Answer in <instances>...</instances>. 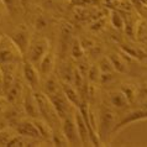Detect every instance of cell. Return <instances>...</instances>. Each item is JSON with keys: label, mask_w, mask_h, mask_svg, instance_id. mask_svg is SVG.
Segmentation results:
<instances>
[{"label": "cell", "mask_w": 147, "mask_h": 147, "mask_svg": "<svg viewBox=\"0 0 147 147\" xmlns=\"http://www.w3.org/2000/svg\"><path fill=\"white\" fill-rule=\"evenodd\" d=\"M16 76H18V74H16ZM24 89H25V87H24L22 79L19 78V77H15L14 83L11 84V87L7 89L6 93H5L7 103H15V101H18L19 98L22 96Z\"/></svg>", "instance_id": "cell-11"}, {"label": "cell", "mask_w": 147, "mask_h": 147, "mask_svg": "<svg viewBox=\"0 0 147 147\" xmlns=\"http://www.w3.org/2000/svg\"><path fill=\"white\" fill-rule=\"evenodd\" d=\"M4 3H5V5L9 7L10 10L14 7V0H4Z\"/></svg>", "instance_id": "cell-26"}, {"label": "cell", "mask_w": 147, "mask_h": 147, "mask_svg": "<svg viewBox=\"0 0 147 147\" xmlns=\"http://www.w3.org/2000/svg\"><path fill=\"white\" fill-rule=\"evenodd\" d=\"M88 78L90 82H96L98 79L100 78V69L98 66H92V67H89L88 69Z\"/></svg>", "instance_id": "cell-23"}, {"label": "cell", "mask_w": 147, "mask_h": 147, "mask_svg": "<svg viewBox=\"0 0 147 147\" xmlns=\"http://www.w3.org/2000/svg\"><path fill=\"white\" fill-rule=\"evenodd\" d=\"M4 127H5V125H4V124H3V122H0V130H3Z\"/></svg>", "instance_id": "cell-30"}, {"label": "cell", "mask_w": 147, "mask_h": 147, "mask_svg": "<svg viewBox=\"0 0 147 147\" xmlns=\"http://www.w3.org/2000/svg\"><path fill=\"white\" fill-rule=\"evenodd\" d=\"M120 90L122 94L126 96V99L129 100L130 104L136 103V98H137V87L132 84H122L120 87Z\"/></svg>", "instance_id": "cell-18"}, {"label": "cell", "mask_w": 147, "mask_h": 147, "mask_svg": "<svg viewBox=\"0 0 147 147\" xmlns=\"http://www.w3.org/2000/svg\"><path fill=\"white\" fill-rule=\"evenodd\" d=\"M21 5H22L24 7H26V5H27V0H21Z\"/></svg>", "instance_id": "cell-29"}, {"label": "cell", "mask_w": 147, "mask_h": 147, "mask_svg": "<svg viewBox=\"0 0 147 147\" xmlns=\"http://www.w3.org/2000/svg\"><path fill=\"white\" fill-rule=\"evenodd\" d=\"M110 61H111L114 69L119 73H126L127 72V66H126V62L124 59L119 57L117 55H111L110 56Z\"/></svg>", "instance_id": "cell-19"}, {"label": "cell", "mask_w": 147, "mask_h": 147, "mask_svg": "<svg viewBox=\"0 0 147 147\" xmlns=\"http://www.w3.org/2000/svg\"><path fill=\"white\" fill-rule=\"evenodd\" d=\"M14 136L15 135H13V132H9L7 130H5V127H4L3 130H0V145L6 146L7 142H9Z\"/></svg>", "instance_id": "cell-24"}, {"label": "cell", "mask_w": 147, "mask_h": 147, "mask_svg": "<svg viewBox=\"0 0 147 147\" xmlns=\"http://www.w3.org/2000/svg\"><path fill=\"white\" fill-rule=\"evenodd\" d=\"M61 88H62L64 95L68 98V100L71 101L74 107L79 108V105L82 104V99H80V94L78 93V90H77V88L73 87L71 83H67V82L66 83H63Z\"/></svg>", "instance_id": "cell-14"}, {"label": "cell", "mask_w": 147, "mask_h": 147, "mask_svg": "<svg viewBox=\"0 0 147 147\" xmlns=\"http://www.w3.org/2000/svg\"><path fill=\"white\" fill-rule=\"evenodd\" d=\"M15 131L16 134L21 135L24 137H27V138H32V140H38L41 138V135L38 129L36 127L34 119L30 120V119H20V120H16L15 125Z\"/></svg>", "instance_id": "cell-6"}, {"label": "cell", "mask_w": 147, "mask_h": 147, "mask_svg": "<svg viewBox=\"0 0 147 147\" xmlns=\"http://www.w3.org/2000/svg\"><path fill=\"white\" fill-rule=\"evenodd\" d=\"M22 78L32 90H37L40 87V73L35 68V64L26 61L22 66Z\"/></svg>", "instance_id": "cell-9"}, {"label": "cell", "mask_w": 147, "mask_h": 147, "mask_svg": "<svg viewBox=\"0 0 147 147\" xmlns=\"http://www.w3.org/2000/svg\"><path fill=\"white\" fill-rule=\"evenodd\" d=\"M74 120H76V124H77V129H78V134H79L82 145H87L89 141H92L90 134H89V129H88L87 124H85L83 115L80 114L79 110H76L74 111Z\"/></svg>", "instance_id": "cell-12"}, {"label": "cell", "mask_w": 147, "mask_h": 147, "mask_svg": "<svg viewBox=\"0 0 147 147\" xmlns=\"http://www.w3.org/2000/svg\"><path fill=\"white\" fill-rule=\"evenodd\" d=\"M28 61L34 64L40 63L42 57L48 52V41L45 38H38L30 43L28 46Z\"/></svg>", "instance_id": "cell-7"}, {"label": "cell", "mask_w": 147, "mask_h": 147, "mask_svg": "<svg viewBox=\"0 0 147 147\" xmlns=\"http://www.w3.org/2000/svg\"><path fill=\"white\" fill-rule=\"evenodd\" d=\"M11 40L14 41V43L20 48V51L24 53H26L30 46V36L25 31H16L11 36Z\"/></svg>", "instance_id": "cell-13"}, {"label": "cell", "mask_w": 147, "mask_h": 147, "mask_svg": "<svg viewBox=\"0 0 147 147\" xmlns=\"http://www.w3.org/2000/svg\"><path fill=\"white\" fill-rule=\"evenodd\" d=\"M141 120H147V110H145V109L137 110L136 109V110H132V111L126 113L120 119V121H117L115 124L113 134H115L116 131H119V130L126 127V126L130 125V124H134V122L141 121Z\"/></svg>", "instance_id": "cell-8"}, {"label": "cell", "mask_w": 147, "mask_h": 147, "mask_svg": "<svg viewBox=\"0 0 147 147\" xmlns=\"http://www.w3.org/2000/svg\"><path fill=\"white\" fill-rule=\"evenodd\" d=\"M99 69H100V72H105V73H113L114 71H115L110 58H103L101 59L100 63H99Z\"/></svg>", "instance_id": "cell-22"}, {"label": "cell", "mask_w": 147, "mask_h": 147, "mask_svg": "<svg viewBox=\"0 0 147 147\" xmlns=\"http://www.w3.org/2000/svg\"><path fill=\"white\" fill-rule=\"evenodd\" d=\"M55 64V56L51 51H48L46 55L42 57V59L40 61L38 67H40V74L41 76H50L52 72V68H53Z\"/></svg>", "instance_id": "cell-15"}, {"label": "cell", "mask_w": 147, "mask_h": 147, "mask_svg": "<svg viewBox=\"0 0 147 147\" xmlns=\"http://www.w3.org/2000/svg\"><path fill=\"white\" fill-rule=\"evenodd\" d=\"M115 115L108 107H100L99 115H98V125H96V134L99 135L100 142L108 141V137L113 134L114 126H115Z\"/></svg>", "instance_id": "cell-1"}, {"label": "cell", "mask_w": 147, "mask_h": 147, "mask_svg": "<svg viewBox=\"0 0 147 147\" xmlns=\"http://www.w3.org/2000/svg\"><path fill=\"white\" fill-rule=\"evenodd\" d=\"M52 105L56 110V113L58 114L59 119L63 120L64 117H67L68 115H72V103L68 100V98L64 95V93L62 90V88L58 89L53 94L48 95Z\"/></svg>", "instance_id": "cell-3"}, {"label": "cell", "mask_w": 147, "mask_h": 147, "mask_svg": "<svg viewBox=\"0 0 147 147\" xmlns=\"http://www.w3.org/2000/svg\"><path fill=\"white\" fill-rule=\"evenodd\" d=\"M5 103H7V99H6V96L5 98H3V96H0V107H3Z\"/></svg>", "instance_id": "cell-27"}, {"label": "cell", "mask_w": 147, "mask_h": 147, "mask_svg": "<svg viewBox=\"0 0 147 147\" xmlns=\"http://www.w3.org/2000/svg\"><path fill=\"white\" fill-rule=\"evenodd\" d=\"M110 104L117 110H124L130 105L129 100L126 99V96L122 94L120 89L110 93Z\"/></svg>", "instance_id": "cell-16"}, {"label": "cell", "mask_w": 147, "mask_h": 147, "mask_svg": "<svg viewBox=\"0 0 147 147\" xmlns=\"http://www.w3.org/2000/svg\"><path fill=\"white\" fill-rule=\"evenodd\" d=\"M0 108H1V107H0ZM0 110H1V109H0Z\"/></svg>", "instance_id": "cell-31"}, {"label": "cell", "mask_w": 147, "mask_h": 147, "mask_svg": "<svg viewBox=\"0 0 147 147\" xmlns=\"http://www.w3.org/2000/svg\"><path fill=\"white\" fill-rule=\"evenodd\" d=\"M0 88H3V69L0 66Z\"/></svg>", "instance_id": "cell-28"}, {"label": "cell", "mask_w": 147, "mask_h": 147, "mask_svg": "<svg viewBox=\"0 0 147 147\" xmlns=\"http://www.w3.org/2000/svg\"><path fill=\"white\" fill-rule=\"evenodd\" d=\"M111 24L117 30H122L125 26V21H124V19H122V16L119 13H116V11H113L111 13Z\"/></svg>", "instance_id": "cell-21"}, {"label": "cell", "mask_w": 147, "mask_h": 147, "mask_svg": "<svg viewBox=\"0 0 147 147\" xmlns=\"http://www.w3.org/2000/svg\"><path fill=\"white\" fill-rule=\"evenodd\" d=\"M103 22H104V20H100V21L94 22L93 25L90 26V30H94V31H95V30H100V28H101V24H103Z\"/></svg>", "instance_id": "cell-25"}, {"label": "cell", "mask_w": 147, "mask_h": 147, "mask_svg": "<svg viewBox=\"0 0 147 147\" xmlns=\"http://www.w3.org/2000/svg\"><path fill=\"white\" fill-rule=\"evenodd\" d=\"M72 56L74 57L76 59H80L83 57V53H84V48L82 46V43L79 42L78 40H76L74 42L72 45V51H71Z\"/></svg>", "instance_id": "cell-20"}, {"label": "cell", "mask_w": 147, "mask_h": 147, "mask_svg": "<svg viewBox=\"0 0 147 147\" xmlns=\"http://www.w3.org/2000/svg\"><path fill=\"white\" fill-rule=\"evenodd\" d=\"M22 108L25 110L26 115L31 119H37L40 116V111H38V105H37V100L35 96V90L28 87L24 89V94H22Z\"/></svg>", "instance_id": "cell-5"}, {"label": "cell", "mask_w": 147, "mask_h": 147, "mask_svg": "<svg viewBox=\"0 0 147 147\" xmlns=\"http://www.w3.org/2000/svg\"><path fill=\"white\" fill-rule=\"evenodd\" d=\"M3 69V89L6 93V90L11 87V84L14 83L16 73H18V66L16 63H5L1 64Z\"/></svg>", "instance_id": "cell-10"}, {"label": "cell", "mask_w": 147, "mask_h": 147, "mask_svg": "<svg viewBox=\"0 0 147 147\" xmlns=\"http://www.w3.org/2000/svg\"><path fill=\"white\" fill-rule=\"evenodd\" d=\"M22 55L20 48L14 43L11 38L6 36L0 37V64L15 63L18 61V56Z\"/></svg>", "instance_id": "cell-2"}, {"label": "cell", "mask_w": 147, "mask_h": 147, "mask_svg": "<svg viewBox=\"0 0 147 147\" xmlns=\"http://www.w3.org/2000/svg\"><path fill=\"white\" fill-rule=\"evenodd\" d=\"M62 132L64 137L67 138L69 146H80L82 141L78 134V129H77V124L74 120V116L68 115L62 120Z\"/></svg>", "instance_id": "cell-4"}, {"label": "cell", "mask_w": 147, "mask_h": 147, "mask_svg": "<svg viewBox=\"0 0 147 147\" xmlns=\"http://www.w3.org/2000/svg\"><path fill=\"white\" fill-rule=\"evenodd\" d=\"M58 89H61V88H59V83L56 77L52 74L47 76V78L43 83V87H42V92L48 96V95H51V94H53L55 92H57Z\"/></svg>", "instance_id": "cell-17"}]
</instances>
